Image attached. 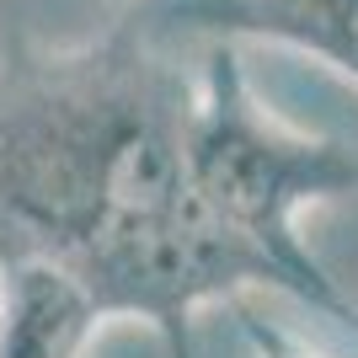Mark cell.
Segmentation results:
<instances>
[{"instance_id":"cell-2","label":"cell","mask_w":358,"mask_h":358,"mask_svg":"<svg viewBox=\"0 0 358 358\" xmlns=\"http://www.w3.org/2000/svg\"><path fill=\"white\" fill-rule=\"evenodd\" d=\"M187 171L198 203L278 273L294 305L358 337V299L321 268L310 241L299 236V220L310 209L358 193V155L327 134L278 118L257 96L236 43L209 48V64L193 86Z\"/></svg>"},{"instance_id":"cell-5","label":"cell","mask_w":358,"mask_h":358,"mask_svg":"<svg viewBox=\"0 0 358 358\" xmlns=\"http://www.w3.org/2000/svg\"><path fill=\"white\" fill-rule=\"evenodd\" d=\"M241 337L252 348V358H327L321 348H310L294 327L273 321L262 310H241Z\"/></svg>"},{"instance_id":"cell-4","label":"cell","mask_w":358,"mask_h":358,"mask_svg":"<svg viewBox=\"0 0 358 358\" xmlns=\"http://www.w3.org/2000/svg\"><path fill=\"white\" fill-rule=\"evenodd\" d=\"M107 315L38 257H0V358H86Z\"/></svg>"},{"instance_id":"cell-1","label":"cell","mask_w":358,"mask_h":358,"mask_svg":"<svg viewBox=\"0 0 358 358\" xmlns=\"http://www.w3.org/2000/svg\"><path fill=\"white\" fill-rule=\"evenodd\" d=\"M193 80L139 27L0 48V257H38L113 321L193 358V321L246 289L284 294L193 193Z\"/></svg>"},{"instance_id":"cell-3","label":"cell","mask_w":358,"mask_h":358,"mask_svg":"<svg viewBox=\"0 0 358 358\" xmlns=\"http://www.w3.org/2000/svg\"><path fill=\"white\" fill-rule=\"evenodd\" d=\"M171 27L209 38H257L321 59L358 86V0H155Z\"/></svg>"}]
</instances>
